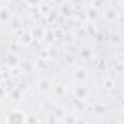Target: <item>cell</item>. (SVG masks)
<instances>
[{
  "label": "cell",
  "mask_w": 124,
  "mask_h": 124,
  "mask_svg": "<svg viewBox=\"0 0 124 124\" xmlns=\"http://www.w3.org/2000/svg\"><path fill=\"white\" fill-rule=\"evenodd\" d=\"M6 121H8V124H25L26 115L19 109H12L6 115Z\"/></svg>",
  "instance_id": "6da1fadb"
},
{
  "label": "cell",
  "mask_w": 124,
  "mask_h": 124,
  "mask_svg": "<svg viewBox=\"0 0 124 124\" xmlns=\"http://www.w3.org/2000/svg\"><path fill=\"white\" fill-rule=\"evenodd\" d=\"M73 78H75L76 82L83 83V82L88 79V72H86V69H83V67H78L76 70H73Z\"/></svg>",
  "instance_id": "7a4b0ae2"
},
{
  "label": "cell",
  "mask_w": 124,
  "mask_h": 124,
  "mask_svg": "<svg viewBox=\"0 0 124 124\" xmlns=\"http://www.w3.org/2000/svg\"><path fill=\"white\" fill-rule=\"evenodd\" d=\"M73 93H75V96H76L79 101H82V99H86V96H88V89H86L83 85H78V86L73 89Z\"/></svg>",
  "instance_id": "3957f363"
},
{
  "label": "cell",
  "mask_w": 124,
  "mask_h": 124,
  "mask_svg": "<svg viewBox=\"0 0 124 124\" xmlns=\"http://www.w3.org/2000/svg\"><path fill=\"white\" fill-rule=\"evenodd\" d=\"M98 9L96 8H93V6H91L89 9H88V18L92 21V19H96V16H98Z\"/></svg>",
  "instance_id": "277c9868"
},
{
  "label": "cell",
  "mask_w": 124,
  "mask_h": 124,
  "mask_svg": "<svg viewBox=\"0 0 124 124\" xmlns=\"http://www.w3.org/2000/svg\"><path fill=\"white\" fill-rule=\"evenodd\" d=\"M9 18H12V12L9 9H6V8H2V21L6 22Z\"/></svg>",
  "instance_id": "5b68a950"
},
{
  "label": "cell",
  "mask_w": 124,
  "mask_h": 124,
  "mask_svg": "<svg viewBox=\"0 0 124 124\" xmlns=\"http://www.w3.org/2000/svg\"><path fill=\"white\" fill-rule=\"evenodd\" d=\"M80 57L82 58H91L92 57V50L91 48H82L80 50Z\"/></svg>",
  "instance_id": "8992f818"
},
{
  "label": "cell",
  "mask_w": 124,
  "mask_h": 124,
  "mask_svg": "<svg viewBox=\"0 0 124 124\" xmlns=\"http://www.w3.org/2000/svg\"><path fill=\"white\" fill-rule=\"evenodd\" d=\"M76 123H78V118H76L75 115L66 114V117H64V124H76Z\"/></svg>",
  "instance_id": "52a82bcc"
},
{
  "label": "cell",
  "mask_w": 124,
  "mask_h": 124,
  "mask_svg": "<svg viewBox=\"0 0 124 124\" xmlns=\"http://www.w3.org/2000/svg\"><path fill=\"white\" fill-rule=\"evenodd\" d=\"M105 18H107L108 21H114V19H117V12H115L114 9H109V10L105 13Z\"/></svg>",
  "instance_id": "ba28073f"
},
{
  "label": "cell",
  "mask_w": 124,
  "mask_h": 124,
  "mask_svg": "<svg viewBox=\"0 0 124 124\" xmlns=\"http://www.w3.org/2000/svg\"><path fill=\"white\" fill-rule=\"evenodd\" d=\"M8 63H9V66H15V64L18 63L15 54H9V55H8Z\"/></svg>",
  "instance_id": "9c48e42d"
},
{
  "label": "cell",
  "mask_w": 124,
  "mask_h": 124,
  "mask_svg": "<svg viewBox=\"0 0 124 124\" xmlns=\"http://www.w3.org/2000/svg\"><path fill=\"white\" fill-rule=\"evenodd\" d=\"M73 58H75L73 55H67V63H69V64H73V63H75Z\"/></svg>",
  "instance_id": "30bf717a"
},
{
  "label": "cell",
  "mask_w": 124,
  "mask_h": 124,
  "mask_svg": "<svg viewBox=\"0 0 124 124\" xmlns=\"http://www.w3.org/2000/svg\"><path fill=\"white\" fill-rule=\"evenodd\" d=\"M123 112H124V107H123Z\"/></svg>",
  "instance_id": "8fae6325"
}]
</instances>
